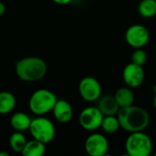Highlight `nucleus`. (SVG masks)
<instances>
[{
  "label": "nucleus",
  "mask_w": 156,
  "mask_h": 156,
  "mask_svg": "<svg viewBox=\"0 0 156 156\" xmlns=\"http://www.w3.org/2000/svg\"><path fill=\"white\" fill-rule=\"evenodd\" d=\"M117 117L121 128L130 133L144 131L149 126L151 120L145 109L134 105L120 108Z\"/></svg>",
  "instance_id": "f257e3e1"
},
{
  "label": "nucleus",
  "mask_w": 156,
  "mask_h": 156,
  "mask_svg": "<svg viewBox=\"0 0 156 156\" xmlns=\"http://www.w3.org/2000/svg\"><path fill=\"white\" fill-rule=\"evenodd\" d=\"M48 70L46 62L37 57L21 58L16 64V73L24 81H37L45 77Z\"/></svg>",
  "instance_id": "f03ea898"
},
{
  "label": "nucleus",
  "mask_w": 156,
  "mask_h": 156,
  "mask_svg": "<svg viewBox=\"0 0 156 156\" xmlns=\"http://www.w3.org/2000/svg\"><path fill=\"white\" fill-rule=\"evenodd\" d=\"M57 101L56 95L51 90L40 89L31 95L29 99V109L34 114L43 116L52 111Z\"/></svg>",
  "instance_id": "7ed1b4c3"
},
{
  "label": "nucleus",
  "mask_w": 156,
  "mask_h": 156,
  "mask_svg": "<svg viewBox=\"0 0 156 156\" xmlns=\"http://www.w3.org/2000/svg\"><path fill=\"white\" fill-rule=\"evenodd\" d=\"M125 150L130 156H148L153 151V142L144 131L131 133L125 142Z\"/></svg>",
  "instance_id": "20e7f679"
},
{
  "label": "nucleus",
  "mask_w": 156,
  "mask_h": 156,
  "mask_svg": "<svg viewBox=\"0 0 156 156\" xmlns=\"http://www.w3.org/2000/svg\"><path fill=\"white\" fill-rule=\"evenodd\" d=\"M29 132L32 137L45 144H49L55 137V127L50 120L38 116L31 121Z\"/></svg>",
  "instance_id": "39448f33"
},
{
  "label": "nucleus",
  "mask_w": 156,
  "mask_h": 156,
  "mask_svg": "<svg viewBox=\"0 0 156 156\" xmlns=\"http://www.w3.org/2000/svg\"><path fill=\"white\" fill-rule=\"evenodd\" d=\"M104 115L98 107H87L80 114L79 122L86 131H95L101 125Z\"/></svg>",
  "instance_id": "423d86ee"
},
{
  "label": "nucleus",
  "mask_w": 156,
  "mask_h": 156,
  "mask_svg": "<svg viewBox=\"0 0 156 156\" xmlns=\"http://www.w3.org/2000/svg\"><path fill=\"white\" fill-rule=\"evenodd\" d=\"M150 39L148 29L140 24L132 25L125 32V40L133 48H138L144 47Z\"/></svg>",
  "instance_id": "0eeeda50"
},
{
  "label": "nucleus",
  "mask_w": 156,
  "mask_h": 156,
  "mask_svg": "<svg viewBox=\"0 0 156 156\" xmlns=\"http://www.w3.org/2000/svg\"><path fill=\"white\" fill-rule=\"evenodd\" d=\"M79 92L84 101L89 102L97 101L101 96V86L95 78L85 77L79 84Z\"/></svg>",
  "instance_id": "6e6552de"
},
{
  "label": "nucleus",
  "mask_w": 156,
  "mask_h": 156,
  "mask_svg": "<svg viewBox=\"0 0 156 156\" xmlns=\"http://www.w3.org/2000/svg\"><path fill=\"white\" fill-rule=\"evenodd\" d=\"M85 151L90 156H103L109 151V142L101 133L90 134L85 141Z\"/></svg>",
  "instance_id": "1a4fd4ad"
},
{
  "label": "nucleus",
  "mask_w": 156,
  "mask_h": 156,
  "mask_svg": "<svg viewBox=\"0 0 156 156\" xmlns=\"http://www.w3.org/2000/svg\"><path fill=\"white\" fill-rule=\"evenodd\" d=\"M122 78L127 87L135 89L144 83L145 73L142 66L131 62L124 67L122 71Z\"/></svg>",
  "instance_id": "9d476101"
},
{
  "label": "nucleus",
  "mask_w": 156,
  "mask_h": 156,
  "mask_svg": "<svg viewBox=\"0 0 156 156\" xmlns=\"http://www.w3.org/2000/svg\"><path fill=\"white\" fill-rule=\"evenodd\" d=\"M52 112L55 119L61 123H67L70 122L73 117V109L71 105L64 100L57 101Z\"/></svg>",
  "instance_id": "9b49d317"
},
{
  "label": "nucleus",
  "mask_w": 156,
  "mask_h": 156,
  "mask_svg": "<svg viewBox=\"0 0 156 156\" xmlns=\"http://www.w3.org/2000/svg\"><path fill=\"white\" fill-rule=\"evenodd\" d=\"M97 107L102 112L104 116L107 115H117L120 106L118 105L114 96L112 95H103L98 99Z\"/></svg>",
  "instance_id": "f8f14e48"
},
{
  "label": "nucleus",
  "mask_w": 156,
  "mask_h": 156,
  "mask_svg": "<svg viewBox=\"0 0 156 156\" xmlns=\"http://www.w3.org/2000/svg\"><path fill=\"white\" fill-rule=\"evenodd\" d=\"M114 98L120 108H124L133 105L134 102V94L132 89L129 87L119 88L114 94Z\"/></svg>",
  "instance_id": "ddd939ff"
},
{
  "label": "nucleus",
  "mask_w": 156,
  "mask_h": 156,
  "mask_svg": "<svg viewBox=\"0 0 156 156\" xmlns=\"http://www.w3.org/2000/svg\"><path fill=\"white\" fill-rule=\"evenodd\" d=\"M30 117L24 112H16L12 115L10 119L11 127L17 132H24L29 129L31 123Z\"/></svg>",
  "instance_id": "4468645a"
},
{
  "label": "nucleus",
  "mask_w": 156,
  "mask_h": 156,
  "mask_svg": "<svg viewBox=\"0 0 156 156\" xmlns=\"http://www.w3.org/2000/svg\"><path fill=\"white\" fill-rule=\"evenodd\" d=\"M46 152V144L34 139L27 142L22 154L24 156H42Z\"/></svg>",
  "instance_id": "2eb2a0df"
},
{
  "label": "nucleus",
  "mask_w": 156,
  "mask_h": 156,
  "mask_svg": "<svg viewBox=\"0 0 156 156\" xmlns=\"http://www.w3.org/2000/svg\"><path fill=\"white\" fill-rule=\"evenodd\" d=\"M16 104V97L8 91L0 92V114L5 115L11 112Z\"/></svg>",
  "instance_id": "dca6fc26"
},
{
  "label": "nucleus",
  "mask_w": 156,
  "mask_h": 156,
  "mask_svg": "<svg viewBox=\"0 0 156 156\" xmlns=\"http://www.w3.org/2000/svg\"><path fill=\"white\" fill-rule=\"evenodd\" d=\"M138 12L143 17H154L156 15V0H142L138 5Z\"/></svg>",
  "instance_id": "f3484780"
},
{
  "label": "nucleus",
  "mask_w": 156,
  "mask_h": 156,
  "mask_svg": "<svg viewBox=\"0 0 156 156\" xmlns=\"http://www.w3.org/2000/svg\"><path fill=\"white\" fill-rule=\"evenodd\" d=\"M101 128L106 133H115L120 128V122L117 115H107L103 117Z\"/></svg>",
  "instance_id": "a211bd4d"
},
{
  "label": "nucleus",
  "mask_w": 156,
  "mask_h": 156,
  "mask_svg": "<svg viewBox=\"0 0 156 156\" xmlns=\"http://www.w3.org/2000/svg\"><path fill=\"white\" fill-rule=\"evenodd\" d=\"M26 136L22 133V132H16L12 133L9 138V145L11 149L16 153H22L26 144H27Z\"/></svg>",
  "instance_id": "6ab92c4d"
},
{
  "label": "nucleus",
  "mask_w": 156,
  "mask_h": 156,
  "mask_svg": "<svg viewBox=\"0 0 156 156\" xmlns=\"http://www.w3.org/2000/svg\"><path fill=\"white\" fill-rule=\"evenodd\" d=\"M147 58H148L147 53L142 48H135V50L133 52L132 57H131L133 63L137 64V65L142 66V67L147 62Z\"/></svg>",
  "instance_id": "aec40b11"
},
{
  "label": "nucleus",
  "mask_w": 156,
  "mask_h": 156,
  "mask_svg": "<svg viewBox=\"0 0 156 156\" xmlns=\"http://www.w3.org/2000/svg\"><path fill=\"white\" fill-rule=\"evenodd\" d=\"M52 1L58 5H68V4L71 3L73 0H52Z\"/></svg>",
  "instance_id": "412c9836"
},
{
  "label": "nucleus",
  "mask_w": 156,
  "mask_h": 156,
  "mask_svg": "<svg viewBox=\"0 0 156 156\" xmlns=\"http://www.w3.org/2000/svg\"><path fill=\"white\" fill-rule=\"evenodd\" d=\"M5 12V5L4 3H2V2L0 1V16L4 15Z\"/></svg>",
  "instance_id": "4be33fe9"
},
{
  "label": "nucleus",
  "mask_w": 156,
  "mask_h": 156,
  "mask_svg": "<svg viewBox=\"0 0 156 156\" xmlns=\"http://www.w3.org/2000/svg\"><path fill=\"white\" fill-rule=\"evenodd\" d=\"M9 154L8 153H5V152H1L0 153V156H8Z\"/></svg>",
  "instance_id": "5701e85b"
},
{
  "label": "nucleus",
  "mask_w": 156,
  "mask_h": 156,
  "mask_svg": "<svg viewBox=\"0 0 156 156\" xmlns=\"http://www.w3.org/2000/svg\"><path fill=\"white\" fill-rule=\"evenodd\" d=\"M154 107L156 110V94L154 95Z\"/></svg>",
  "instance_id": "b1692460"
},
{
  "label": "nucleus",
  "mask_w": 156,
  "mask_h": 156,
  "mask_svg": "<svg viewBox=\"0 0 156 156\" xmlns=\"http://www.w3.org/2000/svg\"><path fill=\"white\" fill-rule=\"evenodd\" d=\"M154 94H156V84L154 86Z\"/></svg>",
  "instance_id": "393cba45"
},
{
  "label": "nucleus",
  "mask_w": 156,
  "mask_h": 156,
  "mask_svg": "<svg viewBox=\"0 0 156 156\" xmlns=\"http://www.w3.org/2000/svg\"><path fill=\"white\" fill-rule=\"evenodd\" d=\"M0 137H1V131H0Z\"/></svg>",
  "instance_id": "a878e982"
},
{
  "label": "nucleus",
  "mask_w": 156,
  "mask_h": 156,
  "mask_svg": "<svg viewBox=\"0 0 156 156\" xmlns=\"http://www.w3.org/2000/svg\"><path fill=\"white\" fill-rule=\"evenodd\" d=\"M155 155H156V152H155Z\"/></svg>",
  "instance_id": "bb28decb"
},
{
  "label": "nucleus",
  "mask_w": 156,
  "mask_h": 156,
  "mask_svg": "<svg viewBox=\"0 0 156 156\" xmlns=\"http://www.w3.org/2000/svg\"><path fill=\"white\" fill-rule=\"evenodd\" d=\"M0 1H1V0H0Z\"/></svg>",
  "instance_id": "cd10ccee"
}]
</instances>
